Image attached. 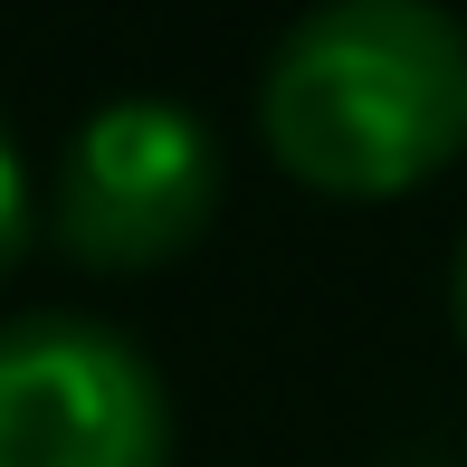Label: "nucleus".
I'll list each match as a JSON object with an SVG mask.
<instances>
[{
	"instance_id": "nucleus-1",
	"label": "nucleus",
	"mask_w": 467,
	"mask_h": 467,
	"mask_svg": "<svg viewBox=\"0 0 467 467\" xmlns=\"http://www.w3.org/2000/svg\"><path fill=\"white\" fill-rule=\"evenodd\" d=\"M258 134L306 191L400 201L467 153V19L449 0H315L258 77Z\"/></svg>"
},
{
	"instance_id": "nucleus-2",
	"label": "nucleus",
	"mask_w": 467,
	"mask_h": 467,
	"mask_svg": "<svg viewBox=\"0 0 467 467\" xmlns=\"http://www.w3.org/2000/svg\"><path fill=\"white\" fill-rule=\"evenodd\" d=\"M0 467H172V391L124 325L0 315Z\"/></svg>"
},
{
	"instance_id": "nucleus-3",
	"label": "nucleus",
	"mask_w": 467,
	"mask_h": 467,
	"mask_svg": "<svg viewBox=\"0 0 467 467\" xmlns=\"http://www.w3.org/2000/svg\"><path fill=\"white\" fill-rule=\"evenodd\" d=\"M220 210V134L182 96H105L57 153V248L87 267H162Z\"/></svg>"
},
{
	"instance_id": "nucleus-4",
	"label": "nucleus",
	"mask_w": 467,
	"mask_h": 467,
	"mask_svg": "<svg viewBox=\"0 0 467 467\" xmlns=\"http://www.w3.org/2000/svg\"><path fill=\"white\" fill-rule=\"evenodd\" d=\"M38 229V191H29V153H19V134L0 124V277H10V258L29 248Z\"/></svg>"
},
{
	"instance_id": "nucleus-5",
	"label": "nucleus",
	"mask_w": 467,
	"mask_h": 467,
	"mask_svg": "<svg viewBox=\"0 0 467 467\" xmlns=\"http://www.w3.org/2000/svg\"><path fill=\"white\" fill-rule=\"evenodd\" d=\"M449 325H458V353H467V229H458V258H449Z\"/></svg>"
}]
</instances>
